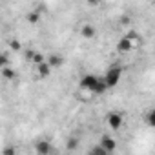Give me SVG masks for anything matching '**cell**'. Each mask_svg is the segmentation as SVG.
<instances>
[{
  "label": "cell",
  "instance_id": "1",
  "mask_svg": "<svg viewBox=\"0 0 155 155\" xmlns=\"http://www.w3.org/2000/svg\"><path fill=\"white\" fill-rule=\"evenodd\" d=\"M102 79H104V82L108 84L110 90H111V88H117V84H119L120 79H122V66H120V64H111V66L106 69V73L102 75Z\"/></svg>",
  "mask_w": 155,
  "mask_h": 155
},
{
  "label": "cell",
  "instance_id": "2",
  "mask_svg": "<svg viewBox=\"0 0 155 155\" xmlns=\"http://www.w3.org/2000/svg\"><path fill=\"white\" fill-rule=\"evenodd\" d=\"M99 79H101V77H97V75H91V73H88V75H82V77H81V81H79V88H81L82 91H86V93L93 95V91H95V86H97Z\"/></svg>",
  "mask_w": 155,
  "mask_h": 155
},
{
  "label": "cell",
  "instance_id": "3",
  "mask_svg": "<svg viewBox=\"0 0 155 155\" xmlns=\"http://www.w3.org/2000/svg\"><path fill=\"white\" fill-rule=\"evenodd\" d=\"M106 124H108V128L113 130V131L120 130V128L124 126V117H122V113H119V111H110V113L106 115Z\"/></svg>",
  "mask_w": 155,
  "mask_h": 155
},
{
  "label": "cell",
  "instance_id": "4",
  "mask_svg": "<svg viewBox=\"0 0 155 155\" xmlns=\"http://www.w3.org/2000/svg\"><path fill=\"white\" fill-rule=\"evenodd\" d=\"M135 49V44L131 42V38L130 37H122V38H119V42H117V53H122V55H126V53H131Z\"/></svg>",
  "mask_w": 155,
  "mask_h": 155
},
{
  "label": "cell",
  "instance_id": "5",
  "mask_svg": "<svg viewBox=\"0 0 155 155\" xmlns=\"http://www.w3.org/2000/svg\"><path fill=\"white\" fill-rule=\"evenodd\" d=\"M99 144H101L108 153H113V151L117 150V140H115L111 135H108V133H104V135L99 139Z\"/></svg>",
  "mask_w": 155,
  "mask_h": 155
},
{
  "label": "cell",
  "instance_id": "6",
  "mask_svg": "<svg viewBox=\"0 0 155 155\" xmlns=\"http://www.w3.org/2000/svg\"><path fill=\"white\" fill-rule=\"evenodd\" d=\"M51 66H49V62H48V58L44 60V62H40V64H37L35 66V71H37V77L38 79H48V77L51 75Z\"/></svg>",
  "mask_w": 155,
  "mask_h": 155
},
{
  "label": "cell",
  "instance_id": "7",
  "mask_svg": "<svg viewBox=\"0 0 155 155\" xmlns=\"http://www.w3.org/2000/svg\"><path fill=\"white\" fill-rule=\"evenodd\" d=\"M53 151V146L49 140H37L35 144V153L37 155H49Z\"/></svg>",
  "mask_w": 155,
  "mask_h": 155
},
{
  "label": "cell",
  "instance_id": "8",
  "mask_svg": "<svg viewBox=\"0 0 155 155\" xmlns=\"http://www.w3.org/2000/svg\"><path fill=\"white\" fill-rule=\"evenodd\" d=\"M81 37H82V38H88V40L95 38V37H97L95 26H93V24H82V28H81Z\"/></svg>",
  "mask_w": 155,
  "mask_h": 155
},
{
  "label": "cell",
  "instance_id": "9",
  "mask_svg": "<svg viewBox=\"0 0 155 155\" xmlns=\"http://www.w3.org/2000/svg\"><path fill=\"white\" fill-rule=\"evenodd\" d=\"M48 62H49V66H51L53 69H58V68L64 66V57L58 55V53H51V55L48 57Z\"/></svg>",
  "mask_w": 155,
  "mask_h": 155
},
{
  "label": "cell",
  "instance_id": "10",
  "mask_svg": "<svg viewBox=\"0 0 155 155\" xmlns=\"http://www.w3.org/2000/svg\"><path fill=\"white\" fill-rule=\"evenodd\" d=\"M2 79L8 81V82H9V81H15V79H17V71H15L11 66H4V68H2Z\"/></svg>",
  "mask_w": 155,
  "mask_h": 155
},
{
  "label": "cell",
  "instance_id": "11",
  "mask_svg": "<svg viewBox=\"0 0 155 155\" xmlns=\"http://www.w3.org/2000/svg\"><path fill=\"white\" fill-rule=\"evenodd\" d=\"M40 17H42V13H40V11H37V9H31V11L26 15V20H28L31 26H37V24L40 22Z\"/></svg>",
  "mask_w": 155,
  "mask_h": 155
},
{
  "label": "cell",
  "instance_id": "12",
  "mask_svg": "<svg viewBox=\"0 0 155 155\" xmlns=\"http://www.w3.org/2000/svg\"><path fill=\"white\" fill-rule=\"evenodd\" d=\"M144 122H146L150 128L155 130V108H151V110H148V111L144 113Z\"/></svg>",
  "mask_w": 155,
  "mask_h": 155
},
{
  "label": "cell",
  "instance_id": "13",
  "mask_svg": "<svg viewBox=\"0 0 155 155\" xmlns=\"http://www.w3.org/2000/svg\"><path fill=\"white\" fill-rule=\"evenodd\" d=\"M126 37H130V38H131V42L135 44V48H139V46H140V35H139L137 31H128V33H126Z\"/></svg>",
  "mask_w": 155,
  "mask_h": 155
},
{
  "label": "cell",
  "instance_id": "14",
  "mask_svg": "<svg viewBox=\"0 0 155 155\" xmlns=\"http://www.w3.org/2000/svg\"><path fill=\"white\" fill-rule=\"evenodd\" d=\"M8 46H9V49H11V51H15V53L22 49V44H20V42H18L17 38H9V42H8Z\"/></svg>",
  "mask_w": 155,
  "mask_h": 155
},
{
  "label": "cell",
  "instance_id": "15",
  "mask_svg": "<svg viewBox=\"0 0 155 155\" xmlns=\"http://www.w3.org/2000/svg\"><path fill=\"white\" fill-rule=\"evenodd\" d=\"M44 60H46L44 53H40V51H35V55H33V58H31V64H33V66H37V64H40V62H44Z\"/></svg>",
  "mask_w": 155,
  "mask_h": 155
},
{
  "label": "cell",
  "instance_id": "16",
  "mask_svg": "<svg viewBox=\"0 0 155 155\" xmlns=\"http://www.w3.org/2000/svg\"><path fill=\"white\" fill-rule=\"evenodd\" d=\"M106 153H108V151H106L101 144H99V146H95V148H91V155H106Z\"/></svg>",
  "mask_w": 155,
  "mask_h": 155
},
{
  "label": "cell",
  "instance_id": "17",
  "mask_svg": "<svg viewBox=\"0 0 155 155\" xmlns=\"http://www.w3.org/2000/svg\"><path fill=\"white\" fill-rule=\"evenodd\" d=\"M4 66H9V51H4L2 53V60H0V68Z\"/></svg>",
  "mask_w": 155,
  "mask_h": 155
},
{
  "label": "cell",
  "instance_id": "18",
  "mask_svg": "<svg viewBox=\"0 0 155 155\" xmlns=\"http://www.w3.org/2000/svg\"><path fill=\"white\" fill-rule=\"evenodd\" d=\"M77 148H79V140H77V139H73V137H71V139L68 140V150L71 151V150H77Z\"/></svg>",
  "mask_w": 155,
  "mask_h": 155
},
{
  "label": "cell",
  "instance_id": "19",
  "mask_svg": "<svg viewBox=\"0 0 155 155\" xmlns=\"http://www.w3.org/2000/svg\"><path fill=\"white\" fill-rule=\"evenodd\" d=\"M33 55H35V49H26V53H24V58L31 62V58H33Z\"/></svg>",
  "mask_w": 155,
  "mask_h": 155
},
{
  "label": "cell",
  "instance_id": "20",
  "mask_svg": "<svg viewBox=\"0 0 155 155\" xmlns=\"http://www.w3.org/2000/svg\"><path fill=\"white\" fill-rule=\"evenodd\" d=\"M86 2H88V6H93L95 8V6H99L102 2V0H86Z\"/></svg>",
  "mask_w": 155,
  "mask_h": 155
},
{
  "label": "cell",
  "instance_id": "21",
  "mask_svg": "<svg viewBox=\"0 0 155 155\" xmlns=\"http://www.w3.org/2000/svg\"><path fill=\"white\" fill-rule=\"evenodd\" d=\"M15 153V150L13 148H8V150H4V155H13Z\"/></svg>",
  "mask_w": 155,
  "mask_h": 155
},
{
  "label": "cell",
  "instance_id": "22",
  "mask_svg": "<svg viewBox=\"0 0 155 155\" xmlns=\"http://www.w3.org/2000/svg\"><path fill=\"white\" fill-rule=\"evenodd\" d=\"M153 2H155V0H153Z\"/></svg>",
  "mask_w": 155,
  "mask_h": 155
}]
</instances>
